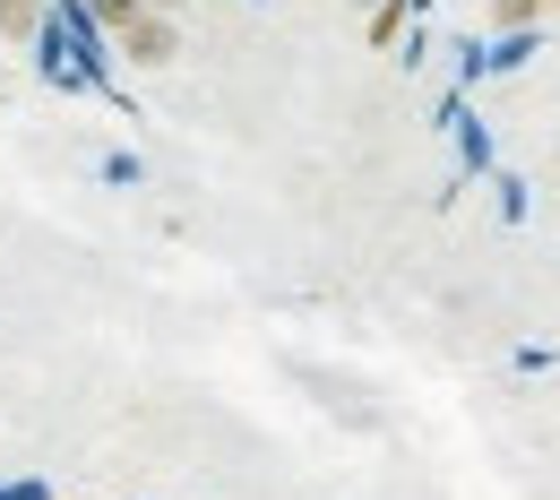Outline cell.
<instances>
[{
	"instance_id": "6da1fadb",
	"label": "cell",
	"mask_w": 560,
	"mask_h": 500,
	"mask_svg": "<svg viewBox=\"0 0 560 500\" xmlns=\"http://www.w3.org/2000/svg\"><path fill=\"white\" fill-rule=\"evenodd\" d=\"M121 44H130V61H147V70L182 53V35H173V18H155V9H139V18L121 26Z\"/></svg>"
},
{
	"instance_id": "7a4b0ae2",
	"label": "cell",
	"mask_w": 560,
	"mask_h": 500,
	"mask_svg": "<svg viewBox=\"0 0 560 500\" xmlns=\"http://www.w3.org/2000/svg\"><path fill=\"white\" fill-rule=\"evenodd\" d=\"M86 9H95V18H104V26L121 35V26H130V18H139V9H147V0H86Z\"/></svg>"
},
{
	"instance_id": "3957f363",
	"label": "cell",
	"mask_w": 560,
	"mask_h": 500,
	"mask_svg": "<svg viewBox=\"0 0 560 500\" xmlns=\"http://www.w3.org/2000/svg\"><path fill=\"white\" fill-rule=\"evenodd\" d=\"M535 9H544V0H491V18H500V26H526Z\"/></svg>"
},
{
	"instance_id": "277c9868",
	"label": "cell",
	"mask_w": 560,
	"mask_h": 500,
	"mask_svg": "<svg viewBox=\"0 0 560 500\" xmlns=\"http://www.w3.org/2000/svg\"><path fill=\"white\" fill-rule=\"evenodd\" d=\"M353 9H380V0H353Z\"/></svg>"
}]
</instances>
